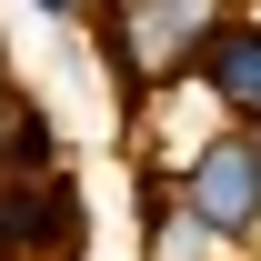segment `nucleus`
I'll use <instances>...</instances> for the list:
<instances>
[{
	"label": "nucleus",
	"mask_w": 261,
	"mask_h": 261,
	"mask_svg": "<svg viewBox=\"0 0 261 261\" xmlns=\"http://www.w3.org/2000/svg\"><path fill=\"white\" fill-rule=\"evenodd\" d=\"M221 10H231V0H91L100 50H111V91H121V100L181 91V81H191V50L211 40Z\"/></svg>",
	"instance_id": "obj_1"
},
{
	"label": "nucleus",
	"mask_w": 261,
	"mask_h": 261,
	"mask_svg": "<svg viewBox=\"0 0 261 261\" xmlns=\"http://www.w3.org/2000/svg\"><path fill=\"white\" fill-rule=\"evenodd\" d=\"M171 181H181V201L221 231L231 251H261V130L251 121H211L171 161Z\"/></svg>",
	"instance_id": "obj_2"
},
{
	"label": "nucleus",
	"mask_w": 261,
	"mask_h": 261,
	"mask_svg": "<svg viewBox=\"0 0 261 261\" xmlns=\"http://www.w3.org/2000/svg\"><path fill=\"white\" fill-rule=\"evenodd\" d=\"M91 211L70 171H10L0 161V261H81Z\"/></svg>",
	"instance_id": "obj_3"
},
{
	"label": "nucleus",
	"mask_w": 261,
	"mask_h": 261,
	"mask_svg": "<svg viewBox=\"0 0 261 261\" xmlns=\"http://www.w3.org/2000/svg\"><path fill=\"white\" fill-rule=\"evenodd\" d=\"M191 91L211 100L221 121H261V0L211 20V40L191 50Z\"/></svg>",
	"instance_id": "obj_4"
},
{
	"label": "nucleus",
	"mask_w": 261,
	"mask_h": 261,
	"mask_svg": "<svg viewBox=\"0 0 261 261\" xmlns=\"http://www.w3.org/2000/svg\"><path fill=\"white\" fill-rule=\"evenodd\" d=\"M141 241H151V261H241L221 231H211L191 201H181L171 161H151V171H141Z\"/></svg>",
	"instance_id": "obj_5"
},
{
	"label": "nucleus",
	"mask_w": 261,
	"mask_h": 261,
	"mask_svg": "<svg viewBox=\"0 0 261 261\" xmlns=\"http://www.w3.org/2000/svg\"><path fill=\"white\" fill-rule=\"evenodd\" d=\"M0 161H10V171H70L61 161V130L40 121V100H20V91L0 100Z\"/></svg>",
	"instance_id": "obj_6"
},
{
	"label": "nucleus",
	"mask_w": 261,
	"mask_h": 261,
	"mask_svg": "<svg viewBox=\"0 0 261 261\" xmlns=\"http://www.w3.org/2000/svg\"><path fill=\"white\" fill-rule=\"evenodd\" d=\"M40 20H91V0H31Z\"/></svg>",
	"instance_id": "obj_7"
},
{
	"label": "nucleus",
	"mask_w": 261,
	"mask_h": 261,
	"mask_svg": "<svg viewBox=\"0 0 261 261\" xmlns=\"http://www.w3.org/2000/svg\"><path fill=\"white\" fill-rule=\"evenodd\" d=\"M231 10H251V0H231Z\"/></svg>",
	"instance_id": "obj_8"
},
{
	"label": "nucleus",
	"mask_w": 261,
	"mask_h": 261,
	"mask_svg": "<svg viewBox=\"0 0 261 261\" xmlns=\"http://www.w3.org/2000/svg\"><path fill=\"white\" fill-rule=\"evenodd\" d=\"M0 100H10V91H0Z\"/></svg>",
	"instance_id": "obj_9"
},
{
	"label": "nucleus",
	"mask_w": 261,
	"mask_h": 261,
	"mask_svg": "<svg viewBox=\"0 0 261 261\" xmlns=\"http://www.w3.org/2000/svg\"><path fill=\"white\" fill-rule=\"evenodd\" d=\"M251 130H261V121H251Z\"/></svg>",
	"instance_id": "obj_10"
}]
</instances>
